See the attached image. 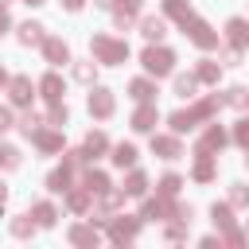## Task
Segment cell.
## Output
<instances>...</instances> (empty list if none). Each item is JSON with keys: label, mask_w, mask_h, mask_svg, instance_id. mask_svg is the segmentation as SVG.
<instances>
[{"label": "cell", "mask_w": 249, "mask_h": 249, "mask_svg": "<svg viewBox=\"0 0 249 249\" xmlns=\"http://www.w3.org/2000/svg\"><path fill=\"white\" fill-rule=\"evenodd\" d=\"M93 51H97L105 62H121V58L128 54V47H124V43H113V39H93Z\"/></svg>", "instance_id": "1"}, {"label": "cell", "mask_w": 249, "mask_h": 249, "mask_svg": "<svg viewBox=\"0 0 249 249\" xmlns=\"http://www.w3.org/2000/svg\"><path fill=\"white\" fill-rule=\"evenodd\" d=\"M144 66H148L152 74H167V70H171V54L152 47V51H144Z\"/></svg>", "instance_id": "2"}, {"label": "cell", "mask_w": 249, "mask_h": 249, "mask_svg": "<svg viewBox=\"0 0 249 249\" xmlns=\"http://www.w3.org/2000/svg\"><path fill=\"white\" fill-rule=\"evenodd\" d=\"M89 113H97V117H109V113H113V97H109L105 89H97V93L89 97Z\"/></svg>", "instance_id": "3"}, {"label": "cell", "mask_w": 249, "mask_h": 249, "mask_svg": "<svg viewBox=\"0 0 249 249\" xmlns=\"http://www.w3.org/2000/svg\"><path fill=\"white\" fill-rule=\"evenodd\" d=\"M12 101H16V105H27V101H31V82H27V78H16V82H12Z\"/></svg>", "instance_id": "4"}, {"label": "cell", "mask_w": 249, "mask_h": 249, "mask_svg": "<svg viewBox=\"0 0 249 249\" xmlns=\"http://www.w3.org/2000/svg\"><path fill=\"white\" fill-rule=\"evenodd\" d=\"M47 58H51V62H66V43L47 39Z\"/></svg>", "instance_id": "5"}, {"label": "cell", "mask_w": 249, "mask_h": 249, "mask_svg": "<svg viewBox=\"0 0 249 249\" xmlns=\"http://www.w3.org/2000/svg\"><path fill=\"white\" fill-rule=\"evenodd\" d=\"M230 39H233V43H249V23H245V19H233V23H230Z\"/></svg>", "instance_id": "6"}, {"label": "cell", "mask_w": 249, "mask_h": 249, "mask_svg": "<svg viewBox=\"0 0 249 249\" xmlns=\"http://www.w3.org/2000/svg\"><path fill=\"white\" fill-rule=\"evenodd\" d=\"M19 39H23V43H39V39H43V27H39V23H23V27H19Z\"/></svg>", "instance_id": "7"}, {"label": "cell", "mask_w": 249, "mask_h": 249, "mask_svg": "<svg viewBox=\"0 0 249 249\" xmlns=\"http://www.w3.org/2000/svg\"><path fill=\"white\" fill-rule=\"evenodd\" d=\"M144 35H148V39H160V35H163V23H160V19H144Z\"/></svg>", "instance_id": "8"}, {"label": "cell", "mask_w": 249, "mask_h": 249, "mask_svg": "<svg viewBox=\"0 0 249 249\" xmlns=\"http://www.w3.org/2000/svg\"><path fill=\"white\" fill-rule=\"evenodd\" d=\"M58 89H62V86H58V78H54V74H51V78H47V82H43V93H47V97H51V101H54V97H58Z\"/></svg>", "instance_id": "9"}, {"label": "cell", "mask_w": 249, "mask_h": 249, "mask_svg": "<svg viewBox=\"0 0 249 249\" xmlns=\"http://www.w3.org/2000/svg\"><path fill=\"white\" fill-rule=\"evenodd\" d=\"M175 89H179V97H191V93H195V78H179Z\"/></svg>", "instance_id": "10"}, {"label": "cell", "mask_w": 249, "mask_h": 249, "mask_svg": "<svg viewBox=\"0 0 249 249\" xmlns=\"http://www.w3.org/2000/svg\"><path fill=\"white\" fill-rule=\"evenodd\" d=\"M152 121H156L152 109H140V113H136V128H152Z\"/></svg>", "instance_id": "11"}, {"label": "cell", "mask_w": 249, "mask_h": 249, "mask_svg": "<svg viewBox=\"0 0 249 249\" xmlns=\"http://www.w3.org/2000/svg\"><path fill=\"white\" fill-rule=\"evenodd\" d=\"M132 93H136L140 101H148V97H152V86H148V82H132Z\"/></svg>", "instance_id": "12"}, {"label": "cell", "mask_w": 249, "mask_h": 249, "mask_svg": "<svg viewBox=\"0 0 249 249\" xmlns=\"http://www.w3.org/2000/svg\"><path fill=\"white\" fill-rule=\"evenodd\" d=\"M132 156H136V152H132V148H128V144H121V148H117V156H113V160H117V163H132Z\"/></svg>", "instance_id": "13"}, {"label": "cell", "mask_w": 249, "mask_h": 249, "mask_svg": "<svg viewBox=\"0 0 249 249\" xmlns=\"http://www.w3.org/2000/svg\"><path fill=\"white\" fill-rule=\"evenodd\" d=\"M12 124V117H8V109H0V128H8Z\"/></svg>", "instance_id": "14"}, {"label": "cell", "mask_w": 249, "mask_h": 249, "mask_svg": "<svg viewBox=\"0 0 249 249\" xmlns=\"http://www.w3.org/2000/svg\"><path fill=\"white\" fill-rule=\"evenodd\" d=\"M66 8H82V0H66Z\"/></svg>", "instance_id": "15"}, {"label": "cell", "mask_w": 249, "mask_h": 249, "mask_svg": "<svg viewBox=\"0 0 249 249\" xmlns=\"http://www.w3.org/2000/svg\"><path fill=\"white\" fill-rule=\"evenodd\" d=\"M4 27H8V16H4V12H0V31H4Z\"/></svg>", "instance_id": "16"}, {"label": "cell", "mask_w": 249, "mask_h": 249, "mask_svg": "<svg viewBox=\"0 0 249 249\" xmlns=\"http://www.w3.org/2000/svg\"><path fill=\"white\" fill-rule=\"evenodd\" d=\"M0 86H4V70H0Z\"/></svg>", "instance_id": "17"}, {"label": "cell", "mask_w": 249, "mask_h": 249, "mask_svg": "<svg viewBox=\"0 0 249 249\" xmlns=\"http://www.w3.org/2000/svg\"><path fill=\"white\" fill-rule=\"evenodd\" d=\"M27 4H39V0H27Z\"/></svg>", "instance_id": "18"}, {"label": "cell", "mask_w": 249, "mask_h": 249, "mask_svg": "<svg viewBox=\"0 0 249 249\" xmlns=\"http://www.w3.org/2000/svg\"><path fill=\"white\" fill-rule=\"evenodd\" d=\"M0 4H8V0H0Z\"/></svg>", "instance_id": "19"}]
</instances>
